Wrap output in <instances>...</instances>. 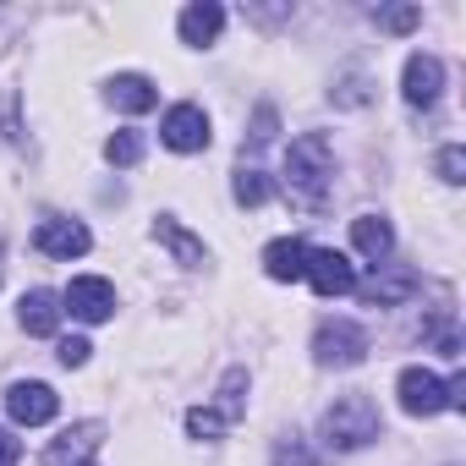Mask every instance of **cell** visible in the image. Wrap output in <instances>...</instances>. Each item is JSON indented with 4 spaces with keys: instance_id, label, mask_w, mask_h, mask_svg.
Returning a JSON list of instances; mask_svg holds the SVG:
<instances>
[{
    "instance_id": "cell-1",
    "label": "cell",
    "mask_w": 466,
    "mask_h": 466,
    "mask_svg": "<svg viewBox=\"0 0 466 466\" xmlns=\"http://www.w3.org/2000/svg\"><path fill=\"white\" fill-rule=\"evenodd\" d=\"M329 187H335V148L324 132H302L291 148H286V192L297 208L319 214L329 203Z\"/></svg>"
},
{
    "instance_id": "cell-2",
    "label": "cell",
    "mask_w": 466,
    "mask_h": 466,
    "mask_svg": "<svg viewBox=\"0 0 466 466\" xmlns=\"http://www.w3.org/2000/svg\"><path fill=\"white\" fill-rule=\"evenodd\" d=\"M384 433V417H379V406L368 400V395H340L329 411H324V422H319V439L329 444V450H362V444H373Z\"/></svg>"
},
{
    "instance_id": "cell-3",
    "label": "cell",
    "mask_w": 466,
    "mask_h": 466,
    "mask_svg": "<svg viewBox=\"0 0 466 466\" xmlns=\"http://www.w3.org/2000/svg\"><path fill=\"white\" fill-rule=\"evenodd\" d=\"M395 395H400V411H411V417L461 411V406H466V373H455V379H439V373H428V368H400V379H395Z\"/></svg>"
},
{
    "instance_id": "cell-4",
    "label": "cell",
    "mask_w": 466,
    "mask_h": 466,
    "mask_svg": "<svg viewBox=\"0 0 466 466\" xmlns=\"http://www.w3.org/2000/svg\"><path fill=\"white\" fill-rule=\"evenodd\" d=\"M368 351H373V346H368V329L351 324V319H324L319 335H313V357H319V368H357Z\"/></svg>"
},
{
    "instance_id": "cell-5",
    "label": "cell",
    "mask_w": 466,
    "mask_h": 466,
    "mask_svg": "<svg viewBox=\"0 0 466 466\" xmlns=\"http://www.w3.org/2000/svg\"><path fill=\"white\" fill-rule=\"evenodd\" d=\"M302 280H308L319 297H351V291H357V269H351V258L335 253V248H308Z\"/></svg>"
},
{
    "instance_id": "cell-6",
    "label": "cell",
    "mask_w": 466,
    "mask_h": 466,
    "mask_svg": "<svg viewBox=\"0 0 466 466\" xmlns=\"http://www.w3.org/2000/svg\"><path fill=\"white\" fill-rule=\"evenodd\" d=\"M105 444V422H72L45 444V466H88Z\"/></svg>"
},
{
    "instance_id": "cell-7",
    "label": "cell",
    "mask_w": 466,
    "mask_h": 466,
    "mask_svg": "<svg viewBox=\"0 0 466 466\" xmlns=\"http://www.w3.org/2000/svg\"><path fill=\"white\" fill-rule=\"evenodd\" d=\"M6 411H12L17 428H39V422H56L61 400H56L50 384H39V379H17V384L6 390Z\"/></svg>"
},
{
    "instance_id": "cell-8",
    "label": "cell",
    "mask_w": 466,
    "mask_h": 466,
    "mask_svg": "<svg viewBox=\"0 0 466 466\" xmlns=\"http://www.w3.org/2000/svg\"><path fill=\"white\" fill-rule=\"evenodd\" d=\"M159 137H165V148H176V154H203V148H208V116H203V105H170Z\"/></svg>"
},
{
    "instance_id": "cell-9",
    "label": "cell",
    "mask_w": 466,
    "mask_h": 466,
    "mask_svg": "<svg viewBox=\"0 0 466 466\" xmlns=\"http://www.w3.org/2000/svg\"><path fill=\"white\" fill-rule=\"evenodd\" d=\"M34 248L45 253V258H83L88 248H94V237H88V225L83 219H39V230H34Z\"/></svg>"
},
{
    "instance_id": "cell-10",
    "label": "cell",
    "mask_w": 466,
    "mask_h": 466,
    "mask_svg": "<svg viewBox=\"0 0 466 466\" xmlns=\"http://www.w3.org/2000/svg\"><path fill=\"white\" fill-rule=\"evenodd\" d=\"M66 313L72 319H83V324H105L110 313H116V286L110 280H99V275H83V280H72L66 286Z\"/></svg>"
},
{
    "instance_id": "cell-11",
    "label": "cell",
    "mask_w": 466,
    "mask_h": 466,
    "mask_svg": "<svg viewBox=\"0 0 466 466\" xmlns=\"http://www.w3.org/2000/svg\"><path fill=\"white\" fill-rule=\"evenodd\" d=\"M357 291H362V302H368V308H400V302H411V297L422 291V280H417V269L379 264V275H373L368 286H357Z\"/></svg>"
},
{
    "instance_id": "cell-12",
    "label": "cell",
    "mask_w": 466,
    "mask_h": 466,
    "mask_svg": "<svg viewBox=\"0 0 466 466\" xmlns=\"http://www.w3.org/2000/svg\"><path fill=\"white\" fill-rule=\"evenodd\" d=\"M439 88H444V66H439V56H428V50L406 56V72H400V94H406V105L428 110V105L439 99Z\"/></svg>"
},
{
    "instance_id": "cell-13",
    "label": "cell",
    "mask_w": 466,
    "mask_h": 466,
    "mask_svg": "<svg viewBox=\"0 0 466 466\" xmlns=\"http://www.w3.org/2000/svg\"><path fill=\"white\" fill-rule=\"evenodd\" d=\"M154 242H159V248H165V253H170L181 269H203V264H208L203 242L192 237V230H187L176 214H159V219H154Z\"/></svg>"
},
{
    "instance_id": "cell-14",
    "label": "cell",
    "mask_w": 466,
    "mask_h": 466,
    "mask_svg": "<svg viewBox=\"0 0 466 466\" xmlns=\"http://www.w3.org/2000/svg\"><path fill=\"white\" fill-rule=\"evenodd\" d=\"M181 45H198V50H208L214 39H219V28H225V6H214V0H192V6L181 12Z\"/></svg>"
},
{
    "instance_id": "cell-15",
    "label": "cell",
    "mask_w": 466,
    "mask_h": 466,
    "mask_svg": "<svg viewBox=\"0 0 466 466\" xmlns=\"http://www.w3.org/2000/svg\"><path fill=\"white\" fill-rule=\"evenodd\" d=\"M351 242H357V253H362V258L384 264V258L395 253V230H390V219H384V214H357V219H351Z\"/></svg>"
},
{
    "instance_id": "cell-16",
    "label": "cell",
    "mask_w": 466,
    "mask_h": 466,
    "mask_svg": "<svg viewBox=\"0 0 466 466\" xmlns=\"http://www.w3.org/2000/svg\"><path fill=\"white\" fill-rule=\"evenodd\" d=\"M61 297L56 291H28L23 302H17V324L28 329V335H56L61 329Z\"/></svg>"
},
{
    "instance_id": "cell-17",
    "label": "cell",
    "mask_w": 466,
    "mask_h": 466,
    "mask_svg": "<svg viewBox=\"0 0 466 466\" xmlns=\"http://www.w3.org/2000/svg\"><path fill=\"white\" fill-rule=\"evenodd\" d=\"M110 105H116V110H127V116H143V110H154V105H159V88H154L143 72H121V77L110 83Z\"/></svg>"
},
{
    "instance_id": "cell-18",
    "label": "cell",
    "mask_w": 466,
    "mask_h": 466,
    "mask_svg": "<svg viewBox=\"0 0 466 466\" xmlns=\"http://www.w3.org/2000/svg\"><path fill=\"white\" fill-rule=\"evenodd\" d=\"M302 264H308V242L302 237H280L264 248V275L269 280H302Z\"/></svg>"
},
{
    "instance_id": "cell-19",
    "label": "cell",
    "mask_w": 466,
    "mask_h": 466,
    "mask_svg": "<svg viewBox=\"0 0 466 466\" xmlns=\"http://www.w3.org/2000/svg\"><path fill=\"white\" fill-rule=\"evenodd\" d=\"M242 390H248V368H230V373H225V384H219V400H214V411H219V422H225V428L248 411V395H242Z\"/></svg>"
},
{
    "instance_id": "cell-20",
    "label": "cell",
    "mask_w": 466,
    "mask_h": 466,
    "mask_svg": "<svg viewBox=\"0 0 466 466\" xmlns=\"http://www.w3.org/2000/svg\"><path fill=\"white\" fill-rule=\"evenodd\" d=\"M230 192H237L242 208H258V203H269V176H264L258 165H242L237 181H230Z\"/></svg>"
},
{
    "instance_id": "cell-21",
    "label": "cell",
    "mask_w": 466,
    "mask_h": 466,
    "mask_svg": "<svg viewBox=\"0 0 466 466\" xmlns=\"http://www.w3.org/2000/svg\"><path fill=\"white\" fill-rule=\"evenodd\" d=\"M275 466H324V461L308 450V439H297V433H280V439H275Z\"/></svg>"
},
{
    "instance_id": "cell-22",
    "label": "cell",
    "mask_w": 466,
    "mask_h": 466,
    "mask_svg": "<svg viewBox=\"0 0 466 466\" xmlns=\"http://www.w3.org/2000/svg\"><path fill=\"white\" fill-rule=\"evenodd\" d=\"M105 159H110V165H137V159H143V132H116V137L105 143Z\"/></svg>"
},
{
    "instance_id": "cell-23",
    "label": "cell",
    "mask_w": 466,
    "mask_h": 466,
    "mask_svg": "<svg viewBox=\"0 0 466 466\" xmlns=\"http://www.w3.org/2000/svg\"><path fill=\"white\" fill-rule=\"evenodd\" d=\"M187 433H192V439H219L225 422H219L214 406H192V411H187Z\"/></svg>"
},
{
    "instance_id": "cell-24",
    "label": "cell",
    "mask_w": 466,
    "mask_h": 466,
    "mask_svg": "<svg viewBox=\"0 0 466 466\" xmlns=\"http://www.w3.org/2000/svg\"><path fill=\"white\" fill-rule=\"evenodd\" d=\"M275 132H280V116H275V105H258V116H253V132H248V137H253V148H264Z\"/></svg>"
},
{
    "instance_id": "cell-25",
    "label": "cell",
    "mask_w": 466,
    "mask_h": 466,
    "mask_svg": "<svg viewBox=\"0 0 466 466\" xmlns=\"http://www.w3.org/2000/svg\"><path fill=\"white\" fill-rule=\"evenodd\" d=\"M439 176H444L450 187H461V181H466V154H461L455 143H450V148H439Z\"/></svg>"
},
{
    "instance_id": "cell-26",
    "label": "cell",
    "mask_w": 466,
    "mask_h": 466,
    "mask_svg": "<svg viewBox=\"0 0 466 466\" xmlns=\"http://www.w3.org/2000/svg\"><path fill=\"white\" fill-rule=\"evenodd\" d=\"M88 351H94V346H88L83 335H72V340H61V351H56V357H61V368H83V362H88Z\"/></svg>"
},
{
    "instance_id": "cell-27",
    "label": "cell",
    "mask_w": 466,
    "mask_h": 466,
    "mask_svg": "<svg viewBox=\"0 0 466 466\" xmlns=\"http://www.w3.org/2000/svg\"><path fill=\"white\" fill-rule=\"evenodd\" d=\"M23 461V439H12V428H0V466H17Z\"/></svg>"
},
{
    "instance_id": "cell-28",
    "label": "cell",
    "mask_w": 466,
    "mask_h": 466,
    "mask_svg": "<svg viewBox=\"0 0 466 466\" xmlns=\"http://www.w3.org/2000/svg\"><path fill=\"white\" fill-rule=\"evenodd\" d=\"M417 6H400V12H384V28H395V34H406V28H417Z\"/></svg>"
}]
</instances>
